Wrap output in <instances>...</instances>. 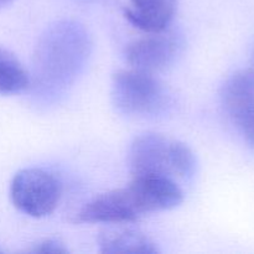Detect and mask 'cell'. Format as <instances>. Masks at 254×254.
<instances>
[{"mask_svg": "<svg viewBox=\"0 0 254 254\" xmlns=\"http://www.w3.org/2000/svg\"><path fill=\"white\" fill-rule=\"evenodd\" d=\"M86 30L72 21L57 22L46 30L35 51V77L44 89L69 84L89 56Z\"/></svg>", "mask_w": 254, "mask_h": 254, "instance_id": "6da1fadb", "label": "cell"}, {"mask_svg": "<svg viewBox=\"0 0 254 254\" xmlns=\"http://www.w3.org/2000/svg\"><path fill=\"white\" fill-rule=\"evenodd\" d=\"M128 164L131 175H163L174 180L191 178L196 170L195 154L185 143L158 133L134 139Z\"/></svg>", "mask_w": 254, "mask_h": 254, "instance_id": "7a4b0ae2", "label": "cell"}, {"mask_svg": "<svg viewBox=\"0 0 254 254\" xmlns=\"http://www.w3.org/2000/svg\"><path fill=\"white\" fill-rule=\"evenodd\" d=\"M112 101L127 116H154L168 104V93L155 76L138 69H121L112 77Z\"/></svg>", "mask_w": 254, "mask_h": 254, "instance_id": "3957f363", "label": "cell"}, {"mask_svg": "<svg viewBox=\"0 0 254 254\" xmlns=\"http://www.w3.org/2000/svg\"><path fill=\"white\" fill-rule=\"evenodd\" d=\"M61 196V181L45 169H22L15 174L10 184L12 205L30 217L49 216L56 210Z\"/></svg>", "mask_w": 254, "mask_h": 254, "instance_id": "277c9868", "label": "cell"}, {"mask_svg": "<svg viewBox=\"0 0 254 254\" xmlns=\"http://www.w3.org/2000/svg\"><path fill=\"white\" fill-rule=\"evenodd\" d=\"M181 39L169 29L160 32H148L145 36L126 47L124 56L130 68L155 74L164 71L180 54Z\"/></svg>", "mask_w": 254, "mask_h": 254, "instance_id": "5b68a950", "label": "cell"}, {"mask_svg": "<svg viewBox=\"0 0 254 254\" xmlns=\"http://www.w3.org/2000/svg\"><path fill=\"white\" fill-rule=\"evenodd\" d=\"M141 212L128 186L108 191L87 202L76 215L78 223L126 225L135 222Z\"/></svg>", "mask_w": 254, "mask_h": 254, "instance_id": "8992f818", "label": "cell"}, {"mask_svg": "<svg viewBox=\"0 0 254 254\" xmlns=\"http://www.w3.org/2000/svg\"><path fill=\"white\" fill-rule=\"evenodd\" d=\"M141 215L169 211L178 207L184 192L174 179L163 175H133L128 184Z\"/></svg>", "mask_w": 254, "mask_h": 254, "instance_id": "52a82bcc", "label": "cell"}, {"mask_svg": "<svg viewBox=\"0 0 254 254\" xmlns=\"http://www.w3.org/2000/svg\"><path fill=\"white\" fill-rule=\"evenodd\" d=\"M221 102L231 121L241 129L254 121V69H240L226 79Z\"/></svg>", "mask_w": 254, "mask_h": 254, "instance_id": "ba28073f", "label": "cell"}, {"mask_svg": "<svg viewBox=\"0 0 254 254\" xmlns=\"http://www.w3.org/2000/svg\"><path fill=\"white\" fill-rule=\"evenodd\" d=\"M180 0H128L126 19L140 31L160 32L169 29Z\"/></svg>", "mask_w": 254, "mask_h": 254, "instance_id": "9c48e42d", "label": "cell"}, {"mask_svg": "<svg viewBox=\"0 0 254 254\" xmlns=\"http://www.w3.org/2000/svg\"><path fill=\"white\" fill-rule=\"evenodd\" d=\"M99 251L109 254H156L155 242L146 235L131 228L116 227L102 231L98 238Z\"/></svg>", "mask_w": 254, "mask_h": 254, "instance_id": "30bf717a", "label": "cell"}, {"mask_svg": "<svg viewBox=\"0 0 254 254\" xmlns=\"http://www.w3.org/2000/svg\"><path fill=\"white\" fill-rule=\"evenodd\" d=\"M30 86V76L24 64L7 50L0 49V94L21 93Z\"/></svg>", "mask_w": 254, "mask_h": 254, "instance_id": "8fae6325", "label": "cell"}, {"mask_svg": "<svg viewBox=\"0 0 254 254\" xmlns=\"http://www.w3.org/2000/svg\"><path fill=\"white\" fill-rule=\"evenodd\" d=\"M26 252L34 254H66L68 253V248L61 241L47 238L32 245V247Z\"/></svg>", "mask_w": 254, "mask_h": 254, "instance_id": "7c38bea8", "label": "cell"}, {"mask_svg": "<svg viewBox=\"0 0 254 254\" xmlns=\"http://www.w3.org/2000/svg\"><path fill=\"white\" fill-rule=\"evenodd\" d=\"M242 131H243V135H245L246 140H247V143L254 148V121L250 124V126L246 127Z\"/></svg>", "mask_w": 254, "mask_h": 254, "instance_id": "4fadbf2b", "label": "cell"}, {"mask_svg": "<svg viewBox=\"0 0 254 254\" xmlns=\"http://www.w3.org/2000/svg\"><path fill=\"white\" fill-rule=\"evenodd\" d=\"M12 0H0V7H4L6 5H9Z\"/></svg>", "mask_w": 254, "mask_h": 254, "instance_id": "5bb4252c", "label": "cell"}, {"mask_svg": "<svg viewBox=\"0 0 254 254\" xmlns=\"http://www.w3.org/2000/svg\"><path fill=\"white\" fill-rule=\"evenodd\" d=\"M251 67L254 69V46H253V50H252V61H251Z\"/></svg>", "mask_w": 254, "mask_h": 254, "instance_id": "9a60e30c", "label": "cell"}]
</instances>
